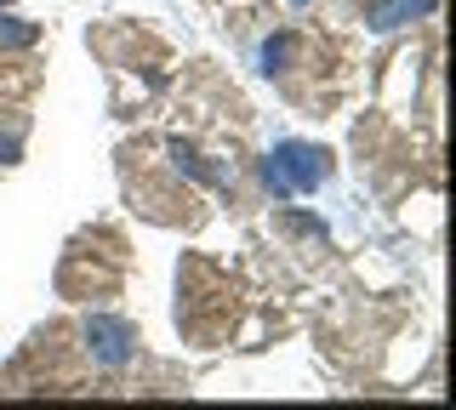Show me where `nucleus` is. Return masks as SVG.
<instances>
[{
  "instance_id": "obj_1",
  "label": "nucleus",
  "mask_w": 456,
  "mask_h": 410,
  "mask_svg": "<svg viewBox=\"0 0 456 410\" xmlns=\"http://www.w3.org/2000/svg\"><path fill=\"white\" fill-rule=\"evenodd\" d=\"M325 177H331V160H325V149H314V143H280L268 154V165H263V182L280 194V200L320 189Z\"/></svg>"
},
{
  "instance_id": "obj_2",
  "label": "nucleus",
  "mask_w": 456,
  "mask_h": 410,
  "mask_svg": "<svg viewBox=\"0 0 456 410\" xmlns=\"http://www.w3.org/2000/svg\"><path fill=\"white\" fill-rule=\"evenodd\" d=\"M86 348H92V359L103 365V371H120V365L137 353L132 325H126V319H109V314H97L92 325H86Z\"/></svg>"
},
{
  "instance_id": "obj_3",
  "label": "nucleus",
  "mask_w": 456,
  "mask_h": 410,
  "mask_svg": "<svg viewBox=\"0 0 456 410\" xmlns=\"http://www.w3.org/2000/svg\"><path fill=\"white\" fill-rule=\"evenodd\" d=\"M428 12H434V0H388V6H377L370 12V29H405L411 18H428Z\"/></svg>"
},
{
  "instance_id": "obj_4",
  "label": "nucleus",
  "mask_w": 456,
  "mask_h": 410,
  "mask_svg": "<svg viewBox=\"0 0 456 410\" xmlns=\"http://www.w3.org/2000/svg\"><path fill=\"white\" fill-rule=\"evenodd\" d=\"M285 63H291V35H274V40L256 46V68H263V75H280Z\"/></svg>"
},
{
  "instance_id": "obj_5",
  "label": "nucleus",
  "mask_w": 456,
  "mask_h": 410,
  "mask_svg": "<svg viewBox=\"0 0 456 410\" xmlns=\"http://www.w3.org/2000/svg\"><path fill=\"white\" fill-rule=\"evenodd\" d=\"M28 40H35V29H28V23L0 18V46H28Z\"/></svg>"
},
{
  "instance_id": "obj_6",
  "label": "nucleus",
  "mask_w": 456,
  "mask_h": 410,
  "mask_svg": "<svg viewBox=\"0 0 456 410\" xmlns=\"http://www.w3.org/2000/svg\"><path fill=\"white\" fill-rule=\"evenodd\" d=\"M18 160V137H0V165H12Z\"/></svg>"
},
{
  "instance_id": "obj_7",
  "label": "nucleus",
  "mask_w": 456,
  "mask_h": 410,
  "mask_svg": "<svg viewBox=\"0 0 456 410\" xmlns=\"http://www.w3.org/2000/svg\"><path fill=\"white\" fill-rule=\"evenodd\" d=\"M297 6H308V0H297Z\"/></svg>"
},
{
  "instance_id": "obj_8",
  "label": "nucleus",
  "mask_w": 456,
  "mask_h": 410,
  "mask_svg": "<svg viewBox=\"0 0 456 410\" xmlns=\"http://www.w3.org/2000/svg\"><path fill=\"white\" fill-rule=\"evenodd\" d=\"M0 6H6V0H0Z\"/></svg>"
}]
</instances>
